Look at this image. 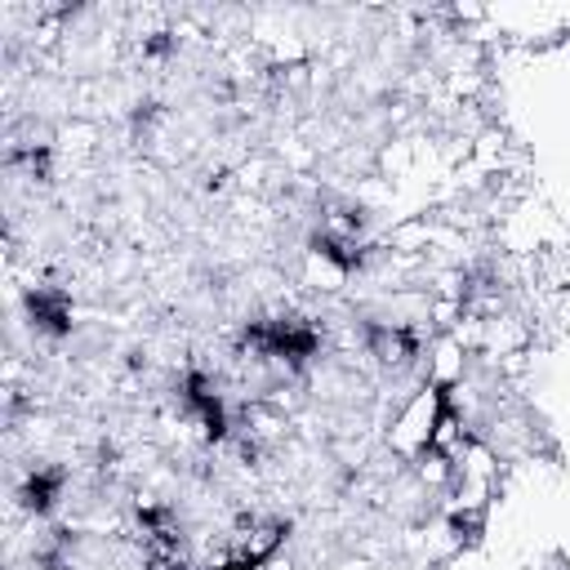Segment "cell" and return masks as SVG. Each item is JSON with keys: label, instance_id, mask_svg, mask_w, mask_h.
<instances>
[{"label": "cell", "instance_id": "obj_1", "mask_svg": "<svg viewBox=\"0 0 570 570\" xmlns=\"http://www.w3.org/2000/svg\"><path fill=\"white\" fill-rule=\"evenodd\" d=\"M441 414H445V392L441 387H419L392 419H387V432H383V445L410 468L428 445H432V432H436V423H441Z\"/></svg>", "mask_w": 570, "mask_h": 570}]
</instances>
